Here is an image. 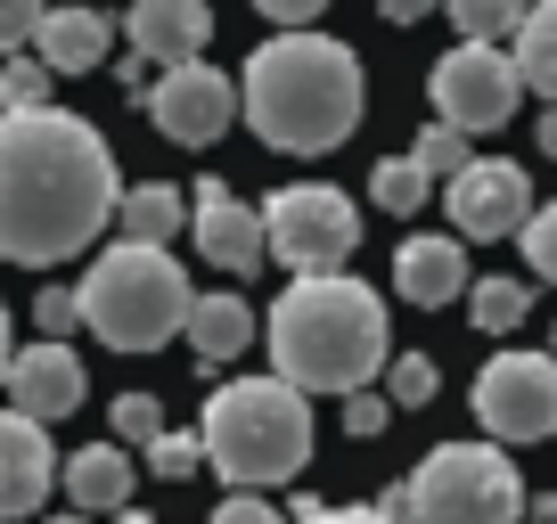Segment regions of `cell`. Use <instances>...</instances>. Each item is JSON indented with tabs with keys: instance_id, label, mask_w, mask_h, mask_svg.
I'll use <instances>...</instances> for the list:
<instances>
[{
	"instance_id": "e0dca14e",
	"label": "cell",
	"mask_w": 557,
	"mask_h": 524,
	"mask_svg": "<svg viewBox=\"0 0 557 524\" xmlns=\"http://www.w3.org/2000/svg\"><path fill=\"white\" fill-rule=\"evenodd\" d=\"M394 287L410 303H451V296H468V246L459 238H401V254H394Z\"/></svg>"
},
{
	"instance_id": "5bb4252c",
	"label": "cell",
	"mask_w": 557,
	"mask_h": 524,
	"mask_svg": "<svg viewBox=\"0 0 557 524\" xmlns=\"http://www.w3.org/2000/svg\"><path fill=\"white\" fill-rule=\"evenodd\" d=\"M123 34H132L139 66H189L213 41V9L206 0H139L132 17H123Z\"/></svg>"
},
{
	"instance_id": "ab89813d",
	"label": "cell",
	"mask_w": 557,
	"mask_h": 524,
	"mask_svg": "<svg viewBox=\"0 0 557 524\" xmlns=\"http://www.w3.org/2000/svg\"><path fill=\"white\" fill-rule=\"evenodd\" d=\"M123 524H157V516H123Z\"/></svg>"
},
{
	"instance_id": "ac0fdd59",
	"label": "cell",
	"mask_w": 557,
	"mask_h": 524,
	"mask_svg": "<svg viewBox=\"0 0 557 524\" xmlns=\"http://www.w3.org/2000/svg\"><path fill=\"white\" fill-rule=\"evenodd\" d=\"M132 484H139V467H132V451H115V442H90V451H74L66 459V500H74V516H107V508H123L132 500Z\"/></svg>"
},
{
	"instance_id": "4fadbf2b",
	"label": "cell",
	"mask_w": 557,
	"mask_h": 524,
	"mask_svg": "<svg viewBox=\"0 0 557 524\" xmlns=\"http://www.w3.org/2000/svg\"><path fill=\"white\" fill-rule=\"evenodd\" d=\"M197 213H189V238L197 254L213 262V271H230V279H246V271H262V222L255 205H246L230 180H197Z\"/></svg>"
},
{
	"instance_id": "5b68a950",
	"label": "cell",
	"mask_w": 557,
	"mask_h": 524,
	"mask_svg": "<svg viewBox=\"0 0 557 524\" xmlns=\"http://www.w3.org/2000/svg\"><path fill=\"white\" fill-rule=\"evenodd\" d=\"M197 287L189 271H181L173 254H157V246H107L99 262L83 271V287H74V320H83L90 336H99L107 352H157L181 336V320H189Z\"/></svg>"
},
{
	"instance_id": "277c9868",
	"label": "cell",
	"mask_w": 557,
	"mask_h": 524,
	"mask_svg": "<svg viewBox=\"0 0 557 524\" xmlns=\"http://www.w3.org/2000/svg\"><path fill=\"white\" fill-rule=\"evenodd\" d=\"M197 459L222 475L230 491H271L287 475H304L312 459V402L287 394L278 377H238L222 394H206V426H197Z\"/></svg>"
},
{
	"instance_id": "3957f363",
	"label": "cell",
	"mask_w": 557,
	"mask_h": 524,
	"mask_svg": "<svg viewBox=\"0 0 557 524\" xmlns=\"http://www.w3.org/2000/svg\"><path fill=\"white\" fill-rule=\"evenodd\" d=\"M262 345H271L278 361V385L287 394H361L369 377H377L385 361H394V345H385V303L369 296L361 279H296L287 296L271 303V320H262Z\"/></svg>"
},
{
	"instance_id": "cb8c5ba5",
	"label": "cell",
	"mask_w": 557,
	"mask_h": 524,
	"mask_svg": "<svg viewBox=\"0 0 557 524\" xmlns=\"http://www.w3.org/2000/svg\"><path fill=\"white\" fill-rule=\"evenodd\" d=\"M435 394H443V369L426 352H394L385 361V410H426Z\"/></svg>"
},
{
	"instance_id": "9a60e30c",
	"label": "cell",
	"mask_w": 557,
	"mask_h": 524,
	"mask_svg": "<svg viewBox=\"0 0 557 524\" xmlns=\"http://www.w3.org/2000/svg\"><path fill=\"white\" fill-rule=\"evenodd\" d=\"M50 475H58V451L41 426H25L17 410H0V524L9 516H34L50 500Z\"/></svg>"
},
{
	"instance_id": "6da1fadb",
	"label": "cell",
	"mask_w": 557,
	"mask_h": 524,
	"mask_svg": "<svg viewBox=\"0 0 557 524\" xmlns=\"http://www.w3.org/2000/svg\"><path fill=\"white\" fill-rule=\"evenodd\" d=\"M123 197L115 148L74 107L0 115V262H74Z\"/></svg>"
},
{
	"instance_id": "f35d334b",
	"label": "cell",
	"mask_w": 557,
	"mask_h": 524,
	"mask_svg": "<svg viewBox=\"0 0 557 524\" xmlns=\"http://www.w3.org/2000/svg\"><path fill=\"white\" fill-rule=\"evenodd\" d=\"M41 524H83V516H41Z\"/></svg>"
},
{
	"instance_id": "603a6c76",
	"label": "cell",
	"mask_w": 557,
	"mask_h": 524,
	"mask_svg": "<svg viewBox=\"0 0 557 524\" xmlns=\"http://www.w3.org/2000/svg\"><path fill=\"white\" fill-rule=\"evenodd\" d=\"M451 25H459V41H475V50H508L517 25H524V9L517 0H451Z\"/></svg>"
},
{
	"instance_id": "30bf717a",
	"label": "cell",
	"mask_w": 557,
	"mask_h": 524,
	"mask_svg": "<svg viewBox=\"0 0 557 524\" xmlns=\"http://www.w3.org/2000/svg\"><path fill=\"white\" fill-rule=\"evenodd\" d=\"M230 115H238V83H230L222 66H206V58H189V66H164L157 83H148V123H157L164 140H181V148L222 140Z\"/></svg>"
},
{
	"instance_id": "ffe728a7",
	"label": "cell",
	"mask_w": 557,
	"mask_h": 524,
	"mask_svg": "<svg viewBox=\"0 0 557 524\" xmlns=\"http://www.w3.org/2000/svg\"><path fill=\"white\" fill-rule=\"evenodd\" d=\"M189 189H173V180H139V189L115 197V222H123V246H157V254H173L181 222H189V205H181Z\"/></svg>"
},
{
	"instance_id": "d6986e66",
	"label": "cell",
	"mask_w": 557,
	"mask_h": 524,
	"mask_svg": "<svg viewBox=\"0 0 557 524\" xmlns=\"http://www.w3.org/2000/svg\"><path fill=\"white\" fill-rule=\"evenodd\" d=\"M181 336L197 345V361H206V369H222V361H238V352L262 336V320L246 312V296H197L189 320H181Z\"/></svg>"
},
{
	"instance_id": "484cf974",
	"label": "cell",
	"mask_w": 557,
	"mask_h": 524,
	"mask_svg": "<svg viewBox=\"0 0 557 524\" xmlns=\"http://www.w3.org/2000/svg\"><path fill=\"white\" fill-rule=\"evenodd\" d=\"M50 83L58 74L41 66V58H9V66H0V115H41V107H50Z\"/></svg>"
},
{
	"instance_id": "7402d4cb",
	"label": "cell",
	"mask_w": 557,
	"mask_h": 524,
	"mask_svg": "<svg viewBox=\"0 0 557 524\" xmlns=\"http://www.w3.org/2000/svg\"><path fill=\"white\" fill-rule=\"evenodd\" d=\"M524 312H533V287H524V279H468V320L484 336L524 328Z\"/></svg>"
},
{
	"instance_id": "7c38bea8",
	"label": "cell",
	"mask_w": 557,
	"mask_h": 524,
	"mask_svg": "<svg viewBox=\"0 0 557 524\" xmlns=\"http://www.w3.org/2000/svg\"><path fill=\"white\" fill-rule=\"evenodd\" d=\"M0 385H9L17 419L41 426V435H50L58 419H74V410H83V394H90L74 345H25V352H9V377H0Z\"/></svg>"
},
{
	"instance_id": "9c48e42d",
	"label": "cell",
	"mask_w": 557,
	"mask_h": 524,
	"mask_svg": "<svg viewBox=\"0 0 557 524\" xmlns=\"http://www.w3.org/2000/svg\"><path fill=\"white\" fill-rule=\"evenodd\" d=\"M517 66H508V50H475V41H459V50L435 58V123L443 132H459V140H475V132H500L508 115H517Z\"/></svg>"
},
{
	"instance_id": "4dcf8cb0",
	"label": "cell",
	"mask_w": 557,
	"mask_h": 524,
	"mask_svg": "<svg viewBox=\"0 0 557 524\" xmlns=\"http://www.w3.org/2000/svg\"><path fill=\"white\" fill-rule=\"evenodd\" d=\"M34 328H41V345H66V328H83V320H74V287H41Z\"/></svg>"
},
{
	"instance_id": "8d00e7d4",
	"label": "cell",
	"mask_w": 557,
	"mask_h": 524,
	"mask_svg": "<svg viewBox=\"0 0 557 524\" xmlns=\"http://www.w3.org/2000/svg\"><path fill=\"white\" fill-rule=\"evenodd\" d=\"M9 352L17 345H9V303H0V377H9Z\"/></svg>"
},
{
	"instance_id": "d4e9b609",
	"label": "cell",
	"mask_w": 557,
	"mask_h": 524,
	"mask_svg": "<svg viewBox=\"0 0 557 524\" xmlns=\"http://www.w3.org/2000/svg\"><path fill=\"white\" fill-rule=\"evenodd\" d=\"M410 164H418V180H426V189H435V180L451 189V180L475 164V148L459 140V132H443V123H426V132H418V148H410Z\"/></svg>"
},
{
	"instance_id": "74e56055",
	"label": "cell",
	"mask_w": 557,
	"mask_h": 524,
	"mask_svg": "<svg viewBox=\"0 0 557 524\" xmlns=\"http://www.w3.org/2000/svg\"><path fill=\"white\" fill-rule=\"evenodd\" d=\"M533 516H541V524H557V491H549V500H541V508H533Z\"/></svg>"
},
{
	"instance_id": "f546056e",
	"label": "cell",
	"mask_w": 557,
	"mask_h": 524,
	"mask_svg": "<svg viewBox=\"0 0 557 524\" xmlns=\"http://www.w3.org/2000/svg\"><path fill=\"white\" fill-rule=\"evenodd\" d=\"M148 467H157L164 484H189V475L206 467V459H197V435H173V426H164V435L148 442Z\"/></svg>"
},
{
	"instance_id": "e575fe53",
	"label": "cell",
	"mask_w": 557,
	"mask_h": 524,
	"mask_svg": "<svg viewBox=\"0 0 557 524\" xmlns=\"http://www.w3.org/2000/svg\"><path fill=\"white\" fill-rule=\"evenodd\" d=\"M304 524H385L377 508H320V516H304Z\"/></svg>"
},
{
	"instance_id": "ba28073f",
	"label": "cell",
	"mask_w": 557,
	"mask_h": 524,
	"mask_svg": "<svg viewBox=\"0 0 557 524\" xmlns=\"http://www.w3.org/2000/svg\"><path fill=\"white\" fill-rule=\"evenodd\" d=\"M475 419L492 442H541L557 435V361L549 352H500L475 377Z\"/></svg>"
},
{
	"instance_id": "4316f807",
	"label": "cell",
	"mask_w": 557,
	"mask_h": 524,
	"mask_svg": "<svg viewBox=\"0 0 557 524\" xmlns=\"http://www.w3.org/2000/svg\"><path fill=\"white\" fill-rule=\"evenodd\" d=\"M369 197H377L385 213H418L435 189L418 180V164H410V157H394V164H377V173H369Z\"/></svg>"
},
{
	"instance_id": "83f0119b",
	"label": "cell",
	"mask_w": 557,
	"mask_h": 524,
	"mask_svg": "<svg viewBox=\"0 0 557 524\" xmlns=\"http://www.w3.org/2000/svg\"><path fill=\"white\" fill-rule=\"evenodd\" d=\"M164 435V402L157 394H123L115 402V451H148Z\"/></svg>"
},
{
	"instance_id": "52a82bcc",
	"label": "cell",
	"mask_w": 557,
	"mask_h": 524,
	"mask_svg": "<svg viewBox=\"0 0 557 524\" xmlns=\"http://www.w3.org/2000/svg\"><path fill=\"white\" fill-rule=\"evenodd\" d=\"M255 222H262V254L296 262V279H336V262H345L352 238H361L352 197L329 189V180H296V189H278Z\"/></svg>"
},
{
	"instance_id": "44dd1931",
	"label": "cell",
	"mask_w": 557,
	"mask_h": 524,
	"mask_svg": "<svg viewBox=\"0 0 557 524\" xmlns=\"http://www.w3.org/2000/svg\"><path fill=\"white\" fill-rule=\"evenodd\" d=\"M508 66H517V83H524V90H541V99L557 107V0L524 9L517 41H508Z\"/></svg>"
},
{
	"instance_id": "836d02e7",
	"label": "cell",
	"mask_w": 557,
	"mask_h": 524,
	"mask_svg": "<svg viewBox=\"0 0 557 524\" xmlns=\"http://www.w3.org/2000/svg\"><path fill=\"white\" fill-rule=\"evenodd\" d=\"M206 524H287V516H278V508L271 500H255V491H230V500L222 508H213V516Z\"/></svg>"
},
{
	"instance_id": "d6a6232c",
	"label": "cell",
	"mask_w": 557,
	"mask_h": 524,
	"mask_svg": "<svg viewBox=\"0 0 557 524\" xmlns=\"http://www.w3.org/2000/svg\"><path fill=\"white\" fill-rule=\"evenodd\" d=\"M34 25H41V9H34V0H0V58H25Z\"/></svg>"
},
{
	"instance_id": "8992f818",
	"label": "cell",
	"mask_w": 557,
	"mask_h": 524,
	"mask_svg": "<svg viewBox=\"0 0 557 524\" xmlns=\"http://www.w3.org/2000/svg\"><path fill=\"white\" fill-rule=\"evenodd\" d=\"M410 524H517L524 516V475L500 442H435L401 484Z\"/></svg>"
},
{
	"instance_id": "d590c367",
	"label": "cell",
	"mask_w": 557,
	"mask_h": 524,
	"mask_svg": "<svg viewBox=\"0 0 557 524\" xmlns=\"http://www.w3.org/2000/svg\"><path fill=\"white\" fill-rule=\"evenodd\" d=\"M533 140H541V157H557V107L541 115V132H533Z\"/></svg>"
},
{
	"instance_id": "8fae6325",
	"label": "cell",
	"mask_w": 557,
	"mask_h": 524,
	"mask_svg": "<svg viewBox=\"0 0 557 524\" xmlns=\"http://www.w3.org/2000/svg\"><path fill=\"white\" fill-rule=\"evenodd\" d=\"M451 229L459 238H517L524 213H533V180H524V164L508 157H475L468 173L451 180Z\"/></svg>"
},
{
	"instance_id": "2e32d148",
	"label": "cell",
	"mask_w": 557,
	"mask_h": 524,
	"mask_svg": "<svg viewBox=\"0 0 557 524\" xmlns=\"http://www.w3.org/2000/svg\"><path fill=\"white\" fill-rule=\"evenodd\" d=\"M107 50H115V25H107L99 9H41L34 58L50 74H90V66H107Z\"/></svg>"
},
{
	"instance_id": "7a4b0ae2",
	"label": "cell",
	"mask_w": 557,
	"mask_h": 524,
	"mask_svg": "<svg viewBox=\"0 0 557 524\" xmlns=\"http://www.w3.org/2000/svg\"><path fill=\"white\" fill-rule=\"evenodd\" d=\"M238 107L255 123V140L278 157H329L345 148V132L361 123V58L336 34H271L246 58Z\"/></svg>"
},
{
	"instance_id": "1f68e13d",
	"label": "cell",
	"mask_w": 557,
	"mask_h": 524,
	"mask_svg": "<svg viewBox=\"0 0 557 524\" xmlns=\"http://www.w3.org/2000/svg\"><path fill=\"white\" fill-rule=\"evenodd\" d=\"M385 419H394V410H385V394H377V385L345 394V435H352V442H377V435H385Z\"/></svg>"
},
{
	"instance_id": "60d3db41",
	"label": "cell",
	"mask_w": 557,
	"mask_h": 524,
	"mask_svg": "<svg viewBox=\"0 0 557 524\" xmlns=\"http://www.w3.org/2000/svg\"><path fill=\"white\" fill-rule=\"evenodd\" d=\"M549 361H557V328H549Z\"/></svg>"
},
{
	"instance_id": "f1b7e54d",
	"label": "cell",
	"mask_w": 557,
	"mask_h": 524,
	"mask_svg": "<svg viewBox=\"0 0 557 524\" xmlns=\"http://www.w3.org/2000/svg\"><path fill=\"white\" fill-rule=\"evenodd\" d=\"M517 238H524V262H533L541 279L557 287V205H533V213H524V229H517Z\"/></svg>"
}]
</instances>
